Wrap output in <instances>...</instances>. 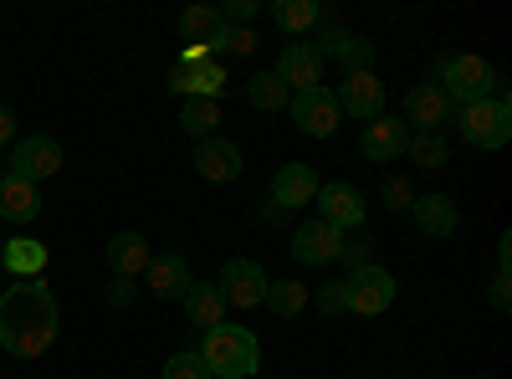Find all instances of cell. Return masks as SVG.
Returning a JSON list of instances; mask_svg holds the SVG:
<instances>
[{
	"instance_id": "cell-1",
	"label": "cell",
	"mask_w": 512,
	"mask_h": 379,
	"mask_svg": "<svg viewBox=\"0 0 512 379\" xmlns=\"http://www.w3.org/2000/svg\"><path fill=\"white\" fill-rule=\"evenodd\" d=\"M57 339V298L41 277H21L0 292V349L11 359H41Z\"/></svg>"
},
{
	"instance_id": "cell-2",
	"label": "cell",
	"mask_w": 512,
	"mask_h": 379,
	"mask_svg": "<svg viewBox=\"0 0 512 379\" xmlns=\"http://www.w3.org/2000/svg\"><path fill=\"white\" fill-rule=\"evenodd\" d=\"M210 369V379H251L256 364H262V344H256L251 328L236 323H216L200 333V349H195Z\"/></svg>"
},
{
	"instance_id": "cell-3",
	"label": "cell",
	"mask_w": 512,
	"mask_h": 379,
	"mask_svg": "<svg viewBox=\"0 0 512 379\" xmlns=\"http://www.w3.org/2000/svg\"><path fill=\"white\" fill-rule=\"evenodd\" d=\"M436 88L451 98V108L461 103H482V98H492V88H497V72H492V62H482V57H472V52H461V57H446L441 62V82Z\"/></svg>"
},
{
	"instance_id": "cell-4",
	"label": "cell",
	"mask_w": 512,
	"mask_h": 379,
	"mask_svg": "<svg viewBox=\"0 0 512 379\" xmlns=\"http://www.w3.org/2000/svg\"><path fill=\"white\" fill-rule=\"evenodd\" d=\"M456 123H461V139L472 144V149H502L512 139V108H507V98L466 103L456 113Z\"/></svg>"
},
{
	"instance_id": "cell-5",
	"label": "cell",
	"mask_w": 512,
	"mask_h": 379,
	"mask_svg": "<svg viewBox=\"0 0 512 379\" xmlns=\"http://www.w3.org/2000/svg\"><path fill=\"white\" fill-rule=\"evenodd\" d=\"M395 292H400L395 272H384V267H374V262H369V267L349 272V282H344V313H359V318H379V313H390Z\"/></svg>"
},
{
	"instance_id": "cell-6",
	"label": "cell",
	"mask_w": 512,
	"mask_h": 379,
	"mask_svg": "<svg viewBox=\"0 0 512 379\" xmlns=\"http://www.w3.org/2000/svg\"><path fill=\"white\" fill-rule=\"evenodd\" d=\"M287 113L297 118V129H303L308 139H328V134H338V123H344V113H338V98H333L328 88L292 93Z\"/></svg>"
},
{
	"instance_id": "cell-7",
	"label": "cell",
	"mask_w": 512,
	"mask_h": 379,
	"mask_svg": "<svg viewBox=\"0 0 512 379\" xmlns=\"http://www.w3.org/2000/svg\"><path fill=\"white\" fill-rule=\"evenodd\" d=\"M57 170H62V144L47 139V134H31V139H21V144L11 149V170H6V175L41 185V180H52Z\"/></svg>"
},
{
	"instance_id": "cell-8",
	"label": "cell",
	"mask_w": 512,
	"mask_h": 379,
	"mask_svg": "<svg viewBox=\"0 0 512 379\" xmlns=\"http://www.w3.org/2000/svg\"><path fill=\"white\" fill-rule=\"evenodd\" d=\"M216 287H221L226 308H262V298H267V272L256 267V262H246V257H231V262L221 267Z\"/></svg>"
},
{
	"instance_id": "cell-9",
	"label": "cell",
	"mask_w": 512,
	"mask_h": 379,
	"mask_svg": "<svg viewBox=\"0 0 512 379\" xmlns=\"http://www.w3.org/2000/svg\"><path fill=\"white\" fill-rule=\"evenodd\" d=\"M318 221H328L333 231H364V195L344 180L333 185H318Z\"/></svg>"
},
{
	"instance_id": "cell-10",
	"label": "cell",
	"mask_w": 512,
	"mask_h": 379,
	"mask_svg": "<svg viewBox=\"0 0 512 379\" xmlns=\"http://www.w3.org/2000/svg\"><path fill=\"white\" fill-rule=\"evenodd\" d=\"M272 72L287 82V93H308V88H323V57H318V47H308V41H287Z\"/></svg>"
},
{
	"instance_id": "cell-11",
	"label": "cell",
	"mask_w": 512,
	"mask_h": 379,
	"mask_svg": "<svg viewBox=\"0 0 512 379\" xmlns=\"http://www.w3.org/2000/svg\"><path fill=\"white\" fill-rule=\"evenodd\" d=\"M446 118H451V98L436 82H420V88L405 93V129L410 134H441Z\"/></svg>"
},
{
	"instance_id": "cell-12",
	"label": "cell",
	"mask_w": 512,
	"mask_h": 379,
	"mask_svg": "<svg viewBox=\"0 0 512 379\" xmlns=\"http://www.w3.org/2000/svg\"><path fill=\"white\" fill-rule=\"evenodd\" d=\"M333 98H338V113H349V118H364V123L384 118V82L374 72H349Z\"/></svg>"
},
{
	"instance_id": "cell-13",
	"label": "cell",
	"mask_w": 512,
	"mask_h": 379,
	"mask_svg": "<svg viewBox=\"0 0 512 379\" xmlns=\"http://www.w3.org/2000/svg\"><path fill=\"white\" fill-rule=\"evenodd\" d=\"M144 277H149V292L159 303H185V292L195 287V272H190V262L180 257V251H164V257H154L149 267H144Z\"/></svg>"
},
{
	"instance_id": "cell-14",
	"label": "cell",
	"mask_w": 512,
	"mask_h": 379,
	"mask_svg": "<svg viewBox=\"0 0 512 379\" xmlns=\"http://www.w3.org/2000/svg\"><path fill=\"white\" fill-rule=\"evenodd\" d=\"M338 246H344V231H333L328 221H303L292 231V257L303 267H328L338 262Z\"/></svg>"
},
{
	"instance_id": "cell-15",
	"label": "cell",
	"mask_w": 512,
	"mask_h": 379,
	"mask_svg": "<svg viewBox=\"0 0 512 379\" xmlns=\"http://www.w3.org/2000/svg\"><path fill=\"white\" fill-rule=\"evenodd\" d=\"M405 144H410V129H405L400 118H374L369 129L359 134V154H364L369 164H390V159H400Z\"/></svg>"
},
{
	"instance_id": "cell-16",
	"label": "cell",
	"mask_w": 512,
	"mask_h": 379,
	"mask_svg": "<svg viewBox=\"0 0 512 379\" xmlns=\"http://www.w3.org/2000/svg\"><path fill=\"white\" fill-rule=\"evenodd\" d=\"M195 175L210 185H226L241 175V149L231 139H200L195 144Z\"/></svg>"
},
{
	"instance_id": "cell-17",
	"label": "cell",
	"mask_w": 512,
	"mask_h": 379,
	"mask_svg": "<svg viewBox=\"0 0 512 379\" xmlns=\"http://www.w3.org/2000/svg\"><path fill=\"white\" fill-rule=\"evenodd\" d=\"M221 88H226L221 62H185V67H175V77H169V93H180V98H216Z\"/></svg>"
},
{
	"instance_id": "cell-18",
	"label": "cell",
	"mask_w": 512,
	"mask_h": 379,
	"mask_svg": "<svg viewBox=\"0 0 512 379\" xmlns=\"http://www.w3.org/2000/svg\"><path fill=\"white\" fill-rule=\"evenodd\" d=\"M318 195V175H313V164H282L277 180H272V200L297 210V205H313Z\"/></svg>"
},
{
	"instance_id": "cell-19",
	"label": "cell",
	"mask_w": 512,
	"mask_h": 379,
	"mask_svg": "<svg viewBox=\"0 0 512 379\" xmlns=\"http://www.w3.org/2000/svg\"><path fill=\"white\" fill-rule=\"evenodd\" d=\"M410 216H415V226L425 231V236H451L456 231V221H461V210H456V200L451 195H415V205H410Z\"/></svg>"
},
{
	"instance_id": "cell-20",
	"label": "cell",
	"mask_w": 512,
	"mask_h": 379,
	"mask_svg": "<svg viewBox=\"0 0 512 379\" xmlns=\"http://www.w3.org/2000/svg\"><path fill=\"white\" fill-rule=\"evenodd\" d=\"M0 216L26 226L41 216V190L31 180H16V175H0Z\"/></svg>"
},
{
	"instance_id": "cell-21",
	"label": "cell",
	"mask_w": 512,
	"mask_h": 379,
	"mask_svg": "<svg viewBox=\"0 0 512 379\" xmlns=\"http://www.w3.org/2000/svg\"><path fill=\"white\" fill-rule=\"evenodd\" d=\"M149 262H154V251H149V241H144L139 231H123V236L108 241V267H113V277H128V282H134Z\"/></svg>"
},
{
	"instance_id": "cell-22",
	"label": "cell",
	"mask_w": 512,
	"mask_h": 379,
	"mask_svg": "<svg viewBox=\"0 0 512 379\" xmlns=\"http://www.w3.org/2000/svg\"><path fill=\"white\" fill-rule=\"evenodd\" d=\"M185 318H190V328H216V323H226V298H221V287L216 282H195L190 292H185Z\"/></svg>"
},
{
	"instance_id": "cell-23",
	"label": "cell",
	"mask_w": 512,
	"mask_h": 379,
	"mask_svg": "<svg viewBox=\"0 0 512 379\" xmlns=\"http://www.w3.org/2000/svg\"><path fill=\"white\" fill-rule=\"evenodd\" d=\"M318 57H338L349 72H374V41L349 36V31H328V41L318 47Z\"/></svg>"
},
{
	"instance_id": "cell-24",
	"label": "cell",
	"mask_w": 512,
	"mask_h": 379,
	"mask_svg": "<svg viewBox=\"0 0 512 379\" xmlns=\"http://www.w3.org/2000/svg\"><path fill=\"white\" fill-rule=\"evenodd\" d=\"M180 36L195 41L200 52H216V41L226 36V21H221L216 6H190V11L180 16Z\"/></svg>"
},
{
	"instance_id": "cell-25",
	"label": "cell",
	"mask_w": 512,
	"mask_h": 379,
	"mask_svg": "<svg viewBox=\"0 0 512 379\" xmlns=\"http://www.w3.org/2000/svg\"><path fill=\"white\" fill-rule=\"evenodd\" d=\"M216 123H221V103H216V98H185L180 129H185L190 139H216Z\"/></svg>"
},
{
	"instance_id": "cell-26",
	"label": "cell",
	"mask_w": 512,
	"mask_h": 379,
	"mask_svg": "<svg viewBox=\"0 0 512 379\" xmlns=\"http://www.w3.org/2000/svg\"><path fill=\"white\" fill-rule=\"evenodd\" d=\"M308 298H313V292H308L303 282H297V277H282V282H267L262 308H272L277 318H297V313L308 308Z\"/></svg>"
},
{
	"instance_id": "cell-27",
	"label": "cell",
	"mask_w": 512,
	"mask_h": 379,
	"mask_svg": "<svg viewBox=\"0 0 512 379\" xmlns=\"http://www.w3.org/2000/svg\"><path fill=\"white\" fill-rule=\"evenodd\" d=\"M246 98H251V108H262V113H282V108L292 103L287 82H282L277 72H256V77L246 82Z\"/></svg>"
},
{
	"instance_id": "cell-28",
	"label": "cell",
	"mask_w": 512,
	"mask_h": 379,
	"mask_svg": "<svg viewBox=\"0 0 512 379\" xmlns=\"http://www.w3.org/2000/svg\"><path fill=\"white\" fill-rule=\"evenodd\" d=\"M272 21H277L282 31H292V36H303L308 26L323 21V11H318V0H277V6H272Z\"/></svg>"
},
{
	"instance_id": "cell-29",
	"label": "cell",
	"mask_w": 512,
	"mask_h": 379,
	"mask_svg": "<svg viewBox=\"0 0 512 379\" xmlns=\"http://www.w3.org/2000/svg\"><path fill=\"white\" fill-rule=\"evenodd\" d=\"M405 154L420 164V170H441V164L451 159V144H446V134H410Z\"/></svg>"
},
{
	"instance_id": "cell-30",
	"label": "cell",
	"mask_w": 512,
	"mask_h": 379,
	"mask_svg": "<svg viewBox=\"0 0 512 379\" xmlns=\"http://www.w3.org/2000/svg\"><path fill=\"white\" fill-rule=\"evenodd\" d=\"M41 262H47V251H41L36 241H26V236H16V241L6 246V267H11V272H21V277H36V272H41Z\"/></svg>"
},
{
	"instance_id": "cell-31",
	"label": "cell",
	"mask_w": 512,
	"mask_h": 379,
	"mask_svg": "<svg viewBox=\"0 0 512 379\" xmlns=\"http://www.w3.org/2000/svg\"><path fill=\"white\" fill-rule=\"evenodd\" d=\"M159 379H210V369H205V359H200L195 349H185V354H169V359H164Z\"/></svg>"
},
{
	"instance_id": "cell-32",
	"label": "cell",
	"mask_w": 512,
	"mask_h": 379,
	"mask_svg": "<svg viewBox=\"0 0 512 379\" xmlns=\"http://www.w3.org/2000/svg\"><path fill=\"white\" fill-rule=\"evenodd\" d=\"M216 52H236V57H251V52H256V31H251V26H226V36L216 41Z\"/></svg>"
},
{
	"instance_id": "cell-33",
	"label": "cell",
	"mask_w": 512,
	"mask_h": 379,
	"mask_svg": "<svg viewBox=\"0 0 512 379\" xmlns=\"http://www.w3.org/2000/svg\"><path fill=\"white\" fill-rule=\"evenodd\" d=\"M338 262H344L349 272H359V267H369V241H364V231H354V236H344V246H338Z\"/></svg>"
},
{
	"instance_id": "cell-34",
	"label": "cell",
	"mask_w": 512,
	"mask_h": 379,
	"mask_svg": "<svg viewBox=\"0 0 512 379\" xmlns=\"http://www.w3.org/2000/svg\"><path fill=\"white\" fill-rule=\"evenodd\" d=\"M216 11H221V21H226V26H246L262 6H256V0H231V6H216Z\"/></svg>"
},
{
	"instance_id": "cell-35",
	"label": "cell",
	"mask_w": 512,
	"mask_h": 379,
	"mask_svg": "<svg viewBox=\"0 0 512 379\" xmlns=\"http://www.w3.org/2000/svg\"><path fill=\"white\" fill-rule=\"evenodd\" d=\"M384 205H390V210H410V205H415L410 180H390V185H384Z\"/></svg>"
},
{
	"instance_id": "cell-36",
	"label": "cell",
	"mask_w": 512,
	"mask_h": 379,
	"mask_svg": "<svg viewBox=\"0 0 512 379\" xmlns=\"http://www.w3.org/2000/svg\"><path fill=\"white\" fill-rule=\"evenodd\" d=\"M318 308H323V313H333V318L344 313V282H323V292H318Z\"/></svg>"
},
{
	"instance_id": "cell-37",
	"label": "cell",
	"mask_w": 512,
	"mask_h": 379,
	"mask_svg": "<svg viewBox=\"0 0 512 379\" xmlns=\"http://www.w3.org/2000/svg\"><path fill=\"white\" fill-rule=\"evenodd\" d=\"M108 303L128 308V303H134V282H128V277H113V282H108Z\"/></svg>"
},
{
	"instance_id": "cell-38",
	"label": "cell",
	"mask_w": 512,
	"mask_h": 379,
	"mask_svg": "<svg viewBox=\"0 0 512 379\" xmlns=\"http://www.w3.org/2000/svg\"><path fill=\"white\" fill-rule=\"evenodd\" d=\"M507 287H512V277H497V282H492V308H497V313L512 308V292H507Z\"/></svg>"
},
{
	"instance_id": "cell-39",
	"label": "cell",
	"mask_w": 512,
	"mask_h": 379,
	"mask_svg": "<svg viewBox=\"0 0 512 379\" xmlns=\"http://www.w3.org/2000/svg\"><path fill=\"white\" fill-rule=\"evenodd\" d=\"M11 139H16V113L0 103V144H11Z\"/></svg>"
},
{
	"instance_id": "cell-40",
	"label": "cell",
	"mask_w": 512,
	"mask_h": 379,
	"mask_svg": "<svg viewBox=\"0 0 512 379\" xmlns=\"http://www.w3.org/2000/svg\"><path fill=\"white\" fill-rule=\"evenodd\" d=\"M287 216H292V210H287V205H277V200H267V205H262V221H267V226H282Z\"/></svg>"
}]
</instances>
